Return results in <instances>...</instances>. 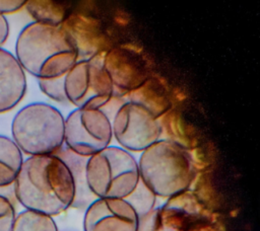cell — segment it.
<instances>
[{
  "instance_id": "15",
  "label": "cell",
  "mask_w": 260,
  "mask_h": 231,
  "mask_svg": "<svg viewBox=\"0 0 260 231\" xmlns=\"http://www.w3.org/2000/svg\"><path fill=\"white\" fill-rule=\"evenodd\" d=\"M161 126V135L188 151H192L200 145L197 130L185 115L175 107L158 119Z\"/></svg>"
},
{
  "instance_id": "6",
  "label": "cell",
  "mask_w": 260,
  "mask_h": 231,
  "mask_svg": "<svg viewBox=\"0 0 260 231\" xmlns=\"http://www.w3.org/2000/svg\"><path fill=\"white\" fill-rule=\"evenodd\" d=\"M103 57L101 54L77 60L65 74V94L76 108L101 109L112 98L114 87L104 69Z\"/></svg>"
},
{
  "instance_id": "22",
  "label": "cell",
  "mask_w": 260,
  "mask_h": 231,
  "mask_svg": "<svg viewBox=\"0 0 260 231\" xmlns=\"http://www.w3.org/2000/svg\"><path fill=\"white\" fill-rule=\"evenodd\" d=\"M65 75L51 79H38V84L41 91L49 98L59 103H69L65 94L64 87Z\"/></svg>"
},
{
  "instance_id": "23",
  "label": "cell",
  "mask_w": 260,
  "mask_h": 231,
  "mask_svg": "<svg viewBox=\"0 0 260 231\" xmlns=\"http://www.w3.org/2000/svg\"><path fill=\"white\" fill-rule=\"evenodd\" d=\"M185 231H224V229L217 221L212 219L197 221L190 225Z\"/></svg>"
},
{
  "instance_id": "21",
  "label": "cell",
  "mask_w": 260,
  "mask_h": 231,
  "mask_svg": "<svg viewBox=\"0 0 260 231\" xmlns=\"http://www.w3.org/2000/svg\"><path fill=\"white\" fill-rule=\"evenodd\" d=\"M16 200L12 185L0 188V231H10L16 215Z\"/></svg>"
},
{
  "instance_id": "2",
  "label": "cell",
  "mask_w": 260,
  "mask_h": 231,
  "mask_svg": "<svg viewBox=\"0 0 260 231\" xmlns=\"http://www.w3.org/2000/svg\"><path fill=\"white\" fill-rule=\"evenodd\" d=\"M14 56L24 72L37 79L64 76L78 60L73 40L61 25L36 21L20 30Z\"/></svg>"
},
{
  "instance_id": "19",
  "label": "cell",
  "mask_w": 260,
  "mask_h": 231,
  "mask_svg": "<svg viewBox=\"0 0 260 231\" xmlns=\"http://www.w3.org/2000/svg\"><path fill=\"white\" fill-rule=\"evenodd\" d=\"M10 231H59L53 217L31 210L16 213Z\"/></svg>"
},
{
  "instance_id": "5",
  "label": "cell",
  "mask_w": 260,
  "mask_h": 231,
  "mask_svg": "<svg viewBox=\"0 0 260 231\" xmlns=\"http://www.w3.org/2000/svg\"><path fill=\"white\" fill-rule=\"evenodd\" d=\"M85 175L96 199H125L140 180L136 158L119 146H108L88 157Z\"/></svg>"
},
{
  "instance_id": "11",
  "label": "cell",
  "mask_w": 260,
  "mask_h": 231,
  "mask_svg": "<svg viewBox=\"0 0 260 231\" xmlns=\"http://www.w3.org/2000/svg\"><path fill=\"white\" fill-rule=\"evenodd\" d=\"M140 219L124 199H95L83 216V231H139Z\"/></svg>"
},
{
  "instance_id": "16",
  "label": "cell",
  "mask_w": 260,
  "mask_h": 231,
  "mask_svg": "<svg viewBox=\"0 0 260 231\" xmlns=\"http://www.w3.org/2000/svg\"><path fill=\"white\" fill-rule=\"evenodd\" d=\"M55 155L60 157L66 163L74 180L75 198L71 207L75 209H86L96 199L89 190L86 182L85 166L87 157L77 155L65 146H63Z\"/></svg>"
},
{
  "instance_id": "7",
  "label": "cell",
  "mask_w": 260,
  "mask_h": 231,
  "mask_svg": "<svg viewBox=\"0 0 260 231\" xmlns=\"http://www.w3.org/2000/svg\"><path fill=\"white\" fill-rule=\"evenodd\" d=\"M112 123L102 109L75 108L64 121V146L83 157H90L110 146Z\"/></svg>"
},
{
  "instance_id": "12",
  "label": "cell",
  "mask_w": 260,
  "mask_h": 231,
  "mask_svg": "<svg viewBox=\"0 0 260 231\" xmlns=\"http://www.w3.org/2000/svg\"><path fill=\"white\" fill-rule=\"evenodd\" d=\"M26 91L25 72L9 51L0 48V113L14 108Z\"/></svg>"
},
{
  "instance_id": "1",
  "label": "cell",
  "mask_w": 260,
  "mask_h": 231,
  "mask_svg": "<svg viewBox=\"0 0 260 231\" xmlns=\"http://www.w3.org/2000/svg\"><path fill=\"white\" fill-rule=\"evenodd\" d=\"M12 188L17 204L51 217L71 208L75 198L70 169L55 154L25 158Z\"/></svg>"
},
{
  "instance_id": "13",
  "label": "cell",
  "mask_w": 260,
  "mask_h": 231,
  "mask_svg": "<svg viewBox=\"0 0 260 231\" xmlns=\"http://www.w3.org/2000/svg\"><path fill=\"white\" fill-rule=\"evenodd\" d=\"M200 220L208 219L195 216L169 198L164 205L155 207L140 219L139 231H185L190 225Z\"/></svg>"
},
{
  "instance_id": "18",
  "label": "cell",
  "mask_w": 260,
  "mask_h": 231,
  "mask_svg": "<svg viewBox=\"0 0 260 231\" xmlns=\"http://www.w3.org/2000/svg\"><path fill=\"white\" fill-rule=\"evenodd\" d=\"M23 160V154L14 141L0 135V188L13 184Z\"/></svg>"
},
{
  "instance_id": "17",
  "label": "cell",
  "mask_w": 260,
  "mask_h": 231,
  "mask_svg": "<svg viewBox=\"0 0 260 231\" xmlns=\"http://www.w3.org/2000/svg\"><path fill=\"white\" fill-rule=\"evenodd\" d=\"M34 21L59 26L70 15L71 6L65 1L29 0L24 5Z\"/></svg>"
},
{
  "instance_id": "20",
  "label": "cell",
  "mask_w": 260,
  "mask_h": 231,
  "mask_svg": "<svg viewBox=\"0 0 260 231\" xmlns=\"http://www.w3.org/2000/svg\"><path fill=\"white\" fill-rule=\"evenodd\" d=\"M156 199L157 197L139 180L134 190L124 200L134 209L139 219H142L156 207Z\"/></svg>"
},
{
  "instance_id": "4",
  "label": "cell",
  "mask_w": 260,
  "mask_h": 231,
  "mask_svg": "<svg viewBox=\"0 0 260 231\" xmlns=\"http://www.w3.org/2000/svg\"><path fill=\"white\" fill-rule=\"evenodd\" d=\"M64 121L57 107L31 102L13 117L11 139L27 156L56 154L64 146Z\"/></svg>"
},
{
  "instance_id": "14",
  "label": "cell",
  "mask_w": 260,
  "mask_h": 231,
  "mask_svg": "<svg viewBox=\"0 0 260 231\" xmlns=\"http://www.w3.org/2000/svg\"><path fill=\"white\" fill-rule=\"evenodd\" d=\"M123 97L125 101L143 106L156 119L161 118L173 107L169 86L165 80L153 74L141 86L126 93Z\"/></svg>"
},
{
  "instance_id": "8",
  "label": "cell",
  "mask_w": 260,
  "mask_h": 231,
  "mask_svg": "<svg viewBox=\"0 0 260 231\" xmlns=\"http://www.w3.org/2000/svg\"><path fill=\"white\" fill-rule=\"evenodd\" d=\"M111 123L114 138L129 152H142L161 137L159 120L143 106L130 101L119 107Z\"/></svg>"
},
{
  "instance_id": "9",
  "label": "cell",
  "mask_w": 260,
  "mask_h": 231,
  "mask_svg": "<svg viewBox=\"0 0 260 231\" xmlns=\"http://www.w3.org/2000/svg\"><path fill=\"white\" fill-rule=\"evenodd\" d=\"M103 66L113 84V95L116 96H124L138 88L152 74L147 58L130 44L110 48L104 54Z\"/></svg>"
},
{
  "instance_id": "3",
  "label": "cell",
  "mask_w": 260,
  "mask_h": 231,
  "mask_svg": "<svg viewBox=\"0 0 260 231\" xmlns=\"http://www.w3.org/2000/svg\"><path fill=\"white\" fill-rule=\"evenodd\" d=\"M137 162L140 180L157 198L189 189L197 174L190 151L167 139L143 150Z\"/></svg>"
},
{
  "instance_id": "24",
  "label": "cell",
  "mask_w": 260,
  "mask_h": 231,
  "mask_svg": "<svg viewBox=\"0 0 260 231\" xmlns=\"http://www.w3.org/2000/svg\"><path fill=\"white\" fill-rule=\"evenodd\" d=\"M25 0H0V14L14 13L24 7Z\"/></svg>"
},
{
  "instance_id": "25",
  "label": "cell",
  "mask_w": 260,
  "mask_h": 231,
  "mask_svg": "<svg viewBox=\"0 0 260 231\" xmlns=\"http://www.w3.org/2000/svg\"><path fill=\"white\" fill-rule=\"evenodd\" d=\"M9 34V24L6 17L0 14V48L4 45Z\"/></svg>"
},
{
  "instance_id": "10",
  "label": "cell",
  "mask_w": 260,
  "mask_h": 231,
  "mask_svg": "<svg viewBox=\"0 0 260 231\" xmlns=\"http://www.w3.org/2000/svg\"><path fill=\"white\" fill-rule=\"evenodd\" d=\"M61 26L73 40L78 60L105 54L114 46L105 22L86 11H72Z\"/></svg>"
}]
</instances>
